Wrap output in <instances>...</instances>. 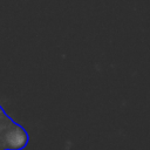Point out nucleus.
I'll return each instance as SVG.
<instances>
[{"label":"nucleus","mask_w":150,"mask_h":150,"mask_svg":"<svg viewBox=\"0 0 150 150\" xmlns=\"http://www.w3.org/2000/svg\"><path fill=\"white\" fill-rule=\"evenodd\" d=\"M29 142L26 129L4 110L0 105V150H22Z\"/></svg>","instance_id":"1"}]
</instances>
